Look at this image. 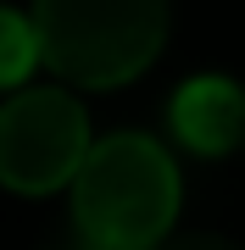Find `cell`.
I'll use <instances>...</instances> for the list:
<instances>
[{"mask_svg": "<svg viewBox=\"0 0 245 250\" xmlns=\"http://www.w3.org/2000/svg\"><path fill=\"white\" fill-rule=\"evenodd\" d=\"M178 223V167L151 134H106L73 178L78 250H156Z\"/></svg>", "mask_w": 245, "mask_h": 250, "instance_id": "6da1fadb", "label": "cell"}, {"mask_svg": "<svg viewBox=\"0 0 245 250\" xmlns=\"http://www.w3.org/2000/svg\"><path fill=\"white\" fill-rule=\"evenodd\" d=\"M34 28L56 78L117 89L167 45V0H34Z\"/></svg>", "mask_w": 245, "mask_h": 250, "instance_id": "7a4b0ae2", "label": "cell"}, {"mask_svg": "<svg viewBox=\"0 0 245 250\" xmlns=\"http://www.w3.org/2000/svg\"><path fill=\"white\" fill-rule=\"evenodd\" d=\"M89 145V117L67 89H22L0 106V184L50 195L78 178Z\"/></svg>", "mask_w": 245, "mask_h": 250, "instance_id": "3957f363", "label": "cell"}, {"mask_svg": "<svg viewBox=\"0 0 245 250\" xmlns=\"http://www.w3.org/2000/svg\"><path fill=\"white\" fill-rule=\"evenodd\" d=\"M167 123H173V139H178L190 156L218 161V156H228V150L245 145V89L234 78L200 72V78L173 89Z\"/></svg>", "mask_w": 245, "mask_h": 250, "instance_id": "277c9868", "label": "cell"}, {"mask_svg": "<svg viewBox=\"0 0 245 250\" xmlns=\"http://www.w3.org/2000/svg\"><path fill=\"white\" fill-rule=\"evenodd\" d=\"M39 62H45V45H39L34 11L0 6V89H17Z\"/></svg>", "mask_w": 245, "mask_h": 250, "instance_id": "5b68a950", "label": "cell"}, {"mask_svg": "<svg viewBox=\"0 0 245 250\" xmlns=\"http://www.w3.org/2000/svg\"><path fill=\"white\" fill-rule=\"evenodd\" d=\"M156 250H240V245L218 239V233H173V239H162Z\"/></svg>", "mask_w": 245, "mask_h": 250, "instance_id": "8992f818", "label": "cell"}]
</instances>
